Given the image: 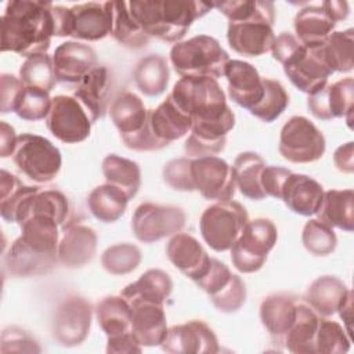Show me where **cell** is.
<instances>
[{
	"instance_id": "2",
	"label": "cell",
	"mask_w": 354,
	"mask_h": 354,
	"mask_svg": "<svg viewBox=\"0 0 354 354\" xmlns=\"http://www.w3.org/2000/svg\"><path fill=\"white\" fill-rule=\"evenodd\" d=\"M53 6L48 1H8L0 18L1 51L26 58L47 54L54 36Z\"/></svg>"
},
{
	"instance_id": "46",
	"label": "cell",
	"mask_w": 354,
	"mask_h": 354,
	"mask_svg": "<svg viewBox=\"0 0 354 354\" xmlns=\"http://www.w3.org/2000/svg\"><path fill=\"white\" fill-rule=\"evenodd\" d=\"M301 242L308 253L322 257L336 249L337 238L332 227L318 218H311L303 227Z\"/></svg>"
},
{
	"instance_id": "41",
	"label": "cell",
	"mask_w": 354,
	"mask_h": 354,
	"mask_svg": "<svg viewBox=\"0 0 354 354\" xmlns=\"http://www.w3.org/2000/svg\"><path fill=\"white\" fill-rule=\"evenodd\" d=\"M324 58L332 72L347 73L354 68V30L332 32L322 44Z\"/></svg>"
},
{
	"instance_id": "7",
	"label": "cell",
	"mask_w": 354,
	"mask_h": 354,
	"mask_svg": "<svg viewBox=\"0 0 354 354\" xmlns=\"http://www.w3.org/2000/svg\"><path fill=\"white\" fill-rule=\"evenodd\" d=\"M12 160L22 174L36 183L54 180L62 165L61 152L50 140L29 133L18 136Z\"/></svg>"
},
{
	"instance_id": "61",
	"label": "cell",
	"mask_w": 354,
	"mask_h": 354,
	"mask_svg": "<svg viewBox=\"0 0 354 354\" xmlns=\"http://www.w3.org/2000/svg\"><path fill=\"white\" fill-rule=\"evenodd\" d=\"M340 318L344 322L346 326V332L348 336H351V315H353V290L348 293L347 299L344 300V303L340 306V308L337 310Z\"/></svg>"
},
{
	"instance_id": "15",
	"label": "cell",
	"mask_w": 354,
	"mask_h": 354,
	"mask_svg": "<svg viewBox=\"0 0 354 354\" xmlns=\"http://www.w3.org/2000/svg\"><path fill=\"white\" fill-rule=\"evenodd\" d=\"M282 66L292 84L308 95L322 88L333 73L324 58L322 44L314 47L304 46L297 55Z\"/></svg>"
},
{
	"instance_id": "33",
	"label": "cell",
	"mask_w": 354,
	"mask_h": 354,
	"mask_svg": "<svg viewBox=\"0 0 354 354\" xmlns=\"http://www.w3.org/2000/svg\"><path fill=\"white\" fill-rule=\"evenodd\" d=\"M264 159L252 151H246L239 153L232 167V174L235 180V185L239 192L252 201H261L267 198L261 187V176L266 167Z\"/></svg>"
},
{
	"instance_id": "18",
	"label": "cell",
	"mask_w": 354,
	"mask_h": 354,
	"mask_svg": "<svg viewBox=\"0 0 354 354\" xmlns=\"http://www.w3.org/2000/svg\"><path fill=\"white\" fill-rule=\"evenodd\" d=\"M54 73L57 82L75 84L97 68V54L88 44L80 41H65L53 54Z\"/></svg>"
},
{
	"instance_id": "19",
	"label": "cell",
	"mask_w": 354,
	"mask_h": 354,
	"mask_svg": "<svg viewBox=\"0 0 354 354\" xmlns=\"http://www.w3.org/2000/svg\"><path fill=\"white\" fill-rule=\"evenodd\" d=\"M97 242V234L91 227L69 223L62 227L59 235L58 261L66 268H80L94 259Z\"/></svg>"
},
{
	"instance_id": "25",
	"label": "cell",
	"mask_w": 354,
	"mask_h": 354,
	"mask_svg": "<svg viewBox=\"0 0 354 354\" xmlns=\"http://www.w3.org/2000/svg\"><path fill=\"white\" fill-rule=\"evenodd\" d=\"M58 263V256L40 253L28 246L19 236L11 243L3 259L4 270L15 278H28L50 272Z\"/></svg>"
},
{
	"instance_id": "38",
	"label": "cell",
	"mask_w": 354,
	"mask_h": 354,
	"mask_svg": "<svg viewBox=\"0 0 354 354\" xmlns=\"http://www.w3.org/2000/svg\"><path fill=\"white\" fill-rule=\"evenodd\" d=\"M129 201L130 199L123 191L105 183L90 192L87 206L97 220L102 223H115L124 214Z\"/></svg>"
},
{
	"instance_id": "59",
	"label": "cell",
	"mask_w": 354,
	"mask_h": 354,
	"mask_svg": "<svg viewBox=\"0 0 354 354\" xmlns=\"http://www.w3.org/2000/svg\"><path fill=\"white\" fill-rule=\"evenodd\" d=\"M18 136L15 134L14 127L6 122H0V156L8 158L12 156L17 147Z\"/></svg>"
},
{
	"instance_id": "3",
	"label": "cell",
	"mask_w": 354,
	"mask_h": 354,
	"mask_svg": "<svg viewBox=\"0 0 354 354\" xmlns=\"http://www.w3.org/2000/svg\"><path fill=\"white\" fill-rule=\"evenodd\" d=\"M127 6L149 37L174 44L181 41L195 19L214 7L213 3L194 0H133Z\"/></svg>"
},
{
	"instance_id": "48",
	"label": "cell",
	"mask_w": 354,
	"mask_h": 354,
	"mask_svg": "<svg viewBox=\"0 0 354 354\" xmlns=\"http://www.w3.org/2000/svg\"><path fill=\"white\" fill-rule=\"evenodd\" d=\"M51 101L53 98L48 91L25 86L17 102L15 113L18 118L29 122L46 119L51 108Z\"/></svg>"
},
{
	"instance_id": "43",
	"label": "cell",
	"mask_w": 354,
	"mask_h": 354,
	"mask_svg": "<svg viewBox=\"0 0 354 354\" xmlns=\"http://www.w3.org/2000/svg\"><path fill=\"white\" fill-rule=\"evenodd\" d=\"M264 93L261 100L249 112L261 122L271 123L278 119L289 105V95L283 86L272 79L263 77Z\"/></svg>"
},
{
	"instance_id": "26",
	"label": "cell",
	"mask_w": 354,
	"mask_h": 354,
	"mask_svg": "<svg viewBox=\"0 0 354 354\" xmlns=\"http://www.w3.org/2000/svg\"><path fill=\"white\" fill-rule=\"evenodd\" d=\"M324 198L322 185L310 176L290 173L283 184L281 199L296 214L313 216Z\"/></svg>"
},
{
	"instance_id": "30",
	"label": "cell",
	"mask_w": 354,
	"mask_h": 354,
	"mask_svg": "<svg viewBox=\"0 0 354 354\" xmlns=\"http://www.w3.org/2000/svg\"><path fill=\"white\" fill-rule=\"evenodd\" d=\"M319 318L321 317L304 299L299 300L296 318L283 339V346L288 348V351L295 354L315 353L314 340Z\"/></svg>"
},
{
	"instance_id": "45",
	"label": "cell",
	"mask_w": 354,
	"mask_h": 354,
	"mask_svg": "<svg viewBox=\"0 0 354 354\" xmlns=\"http://www.w3.org/2000/svg\"><path fill=\"white\" fill-rule=\"evenodd\" d=\"M141 263V252L133 243H116L109 246L101 256L102 268L112 275H126Z\"/></svg>"
},
{
	"instance_id": "47",
	"label": "cell",
	"mask_w": 354,
	"mask_h": 354,
	"mask_svg": "<svg viewBox=\"0 0 354 354\" xmlns=\"http://www.w3.org/2000/svg\"><path fill=\"white\" fill-rule=\"evenodd\" d=\"M314 347L321 354H343L350 350V337L340 324L319 318Z\"/></svg>"
},
{
	"instance_id": "50",
	"label": "cell",
	"mask_w": 354,
	"mask_h": 354,
	"mask_svg": "<svg viewBox=\"0 0 354 354\" xmlns=\"http://www.w3.org/2000/svg\"><path fill=\"white\" fill-rule=\"evenodd\" d=\"M246 300V286L245 282L235 274H232L231 279L225 286H223L218 292L210 296V301L213 306L225 314L236 313Z\"/></svg>"
},
{
	"instance_id": "39",
	"label": "cell",
	"mask_w": 354,
	"mask_h": 354,
	"mask_svg": "<svg viewBox=\"0 0 354 354\" xmlns=\"http://www.w3.org/2000/svg\"><path fill=\"white\" fill-rule=\"evenodd\" d=\"M102 174L108 184L123 191L129 199H133L141 185L140 166L130 159L119 155H106L102 160Z\"/></svg>"
},
{
	"instance_id": "13",
	"label": "cell",
	"mask_w": 354,
	"mask_h": 354,
	"mask_svg": "<svg viewBox=\"0 0 354 354\" xmlns=\"http://www.w3.org/2000/svg\"><path fill=\"white\" fill-rule=\"evenodd\" d=\"M93 306L84 297L71 296L57 308L53 321V336L64 347L82 344L88 336Z\"/></svg>"
},
{
	"instance_id": "34",
	"label": "cell",
	"mask_w": 354,
	"mask_h": 354,
	"mask_svg": "<svg viewBox=\"0 0 354 354\" xmlns=\"http://www.w3.org/2000/svg\"><path fill=\"white\" fill-rule=\"evenodd\" d=\"M173 290V282L167 272L152 268L144 272L136 282L122 290V296L129 301H149L163 304Z\"/></svg>"
},
{
	"instance_id": "60",
	"label": "cell",
	"mask_w": 354,
	"mask_h": 354,
	"mask_svg": "<svg viewBox=\"0 0 354 354\" xmlns=\"http://www.w3.org/2000/svg\"><path fill=\"white\" fill-rule=\"evenodd\" d=\"M321 7L326 11V14L337 24L339 21H343L348 17L350 8L347 1H337V0H329L324 1Z\"/></svg>"
},
{
	"instance_id": "6",
	"label": "cell",
	"mask_w": 354,
	"mask_h": 354,
	"mask_svg": "<svg viewBox=\"0 0 354 354\" xmlns=\"http://www.w3.org/2000/svg\"><path fill=\"white\" fill-rule=\"evenodd\" d=\"M248 212L243 205L230 201H217L206 207L199 218L203 241L216 252H225L239 238L246 223Z\"/></svg>"
},
{
	"instance_id": "57",
	"label": "cell",
	"mask_w": 354,
	"mask_h": 354,
	"mask_svg": "<svg viewBox=\"0 0 354 354\" xmlns=\"http://www.w3.org/2000/svg\"><path fill=\"white\" fill-rule=\"evenodd\" d=\"M142 346L138 343L133 332H127L115 337H108L106 353L112 354H129V353H141Z\"/></svg>"
},
{
	"instance_id": "14",
	"label": "cell",
	"mask_w": 354,
	"mask_h": 354,
	"mask_svg": "<svg viewBox=\"0 0 354 354\" xmlns=\"http://www.w3.org/2000/svg\"><path fill=\"white\" fill-rule=\"evenodd\" d=\"M191 173L198 191L209 201H230L235 194L232 167L218 156H205L191 160Z\"/></svg>"
},
{
	"instance_id": "4",
	"label": "cell",
	"mask_w": 354,
	"mask_h": 354,
	"mask_svg": "<svg viewBox=\"0 0 354 354\" xmlns=\"http://www.w3.org/2000/svg\"><path fill=\"white\" fill-rule=\"evenodd\" d=\"M228 61V53L214 37L207 35L181 40L170 50V62L181 77H213L217 80L224 76Z\"/></svg>"
},
{
	"instance_id": "16",
	"label": "cell",
	"mask_w": 354,
	"mask_h": 354,
	"mask_svg": "<svg viewBox=\"0 0 354 354\" xmlns=\"http://www.w3.org/2000/svg\"><path fill=\"white\" fill-rule=\"evenodd\" d=\"M354 102V80L344 77L335 83H326L322 88L307 98V106L313 116L319 120L344 118L351 129Z\"/></svg>"
},
{
	"instance_id": "22",
	"label": "cell",
	"mask_w": 354,
	"mask_h": 354,
	"mask_svg": "<svg viewBox=\"0 0 354 354\" xmlns=\"http://www.w3.org/2000/svg\"><path fill=\"white\" fill-rule=\"evenodd\" d=\"M111 88L112 76L109 69L105 66L94 68L77 84L73 97L84 108L91 123H95L106 113Z\"/></svg>"
},
{
	"instance_id": "21",
	"label": "cell",
	"mask_w": 354,
	"mask_h": 354,
	"mask_svg": "<svg viewBox=\"0 0 354 354\" xmlns=\"http://www.w3.org/2000/svg\"><path fill=\"white\" fill-rule=\"evenodd\" d=\"M166 254L171 264L194 282L207 271L212 261L199 241L185 232L171 235L166 245Z\"/></svg>"
},
{
	"instance_id": "24",
	"label": "cell",
	"mask_w": 354,
	"mask_h": 354,
	"mask_svg": "<svg viewBox=\"0 0 354 354\" xmlns=\"http://www.w3.org/2000/svg\"><path fill=\"white\" fill-rule=\"evenodd\" d=\"M131 332L141 346H160L167 333L163 304L131 301Z\"/></svg>"
},
{
	"instance_id": "9",
	"label": "cell",
	"mask_w": 354,
	"mask_h": 354,
	"mask_svg": "<svg viewBox=\"0 0 354 354\" xmlns=\"http://www.w3.org/2000/svg\"><path fill=\"white\" fill-rule=\"evenodd\" d=\"M325 137L304 116H292L281 129L279 153L292 163H311L325 153Z\"/></svg>"
},
{
	"instance_id": "36",
	"label": "cell",
	"mask_w": 354,
	"mask_h": 354,
	"mask_svg": "<svg viewBox=\"0 0 354 354\" xmlns=\"http://www.w3.org/2000/svg\"><path fill=\"white\" fill-rule=\"evenodd\" d=\"M109 115L122 136L140 130L147 120L148 109L137 94L131 91H122L112 101Z\"/></svg>"
},
{
	"instance_id": "28",
	"label": "cell",
	"mask_w": 354,
	"mask_h": 354,
	"mask_svg": "<svg viewBox=\"0 0 354 354\" xmlns=\"http://www.w3.org/2000/svg\"><path fill=\"white\" fill-rule=\"evenodd\" d=\"M71 203L68 198L57 189L36 191L29 195L18 209L17 223L21 225L32 216L43 214L54 218L59 227H64L69 218Z\"/></svg>"
},
{
	"instance_id": "58",
	"label": "cell",
	"mask_w": 354,
	"mask_h": 354,
	"mask_svg": "<svg viewBox=\"0 0 354 354\" xmlns=\"http://www.w3.org/2000/svg\"><path fill=\"white\" fill-rule=\"evenodd\" d=\"M333 162L339 171L353 173L354 171V145L353 141H348L340 145L333 153Z\"/></svg>"
},
{
	"instance_id": "51",
	"label": "cell",
	"mask_w": 354,
	"mask_h": 354,
	"mask_svg": "<svg viewBox=\"0 0 354 354\" xmlns=\"http://www.w3.org/2000/svg\"><path fill=\"white\" fill-rule=\"evenodd\" d=\"M191 160L189 158H178L169 160L163 170V180L165 183L176 189L183 192H192L195 191L192 173H191Z\"/></svg>"
},
{
	"instance_id": "44",
	"label": "cell",
	"mask_w": 354,
	"mask_h": 354,
	"mask_svg": "<svg viewBox=\"0 0 354 354\" xmlns=\"http://www.w3.org/2000/svg\"><path fill=\"white\" fill-rule=\"evenodd\" d=\"M19 79L26 87H36L50 93L57 82L53 57L40 54L26 58L19 68Z\"/></svg>"
},
{
	"instance_id": "37",
	"label": "cell",
	"mask_w": 354,
	"mask_h": 354,
	"mask_svg": "<svg viewBox=\"0 0 354 354\" xmlns=\"http://www.w3.org/2000/svg\"><path fill=\"white\" fill-rule=\"evenodd\" d=\"M94 311L98 325L106 337L131 332V307L122 295L104 297Z\"/></svg>"
},
{
	"instance_id": "23",
	"label": "cell",
	"mask_w": 354,
	"mask_h": 354,
	"mask_svg": "<svg viewBox=\"0 0 354 354\" xmlns=\"http://www.w3.org/2000/svg\"><path fill=\"white\" fill-rule=\"evenodd\" d=\"M299 300L290 293H274L261 301L260 321L274 343L283 344V339L296 318Z\"/></svg>"
},
{
	"instance_id": "42",
	"label": "cell",
	"mask_w": 354,
	"mask_h": 354,
	"mask_svg": "<svg viewBox=\"0 0 354 354\" xmlns=\"http://www.w3.org/2000/svg\"><path fill=\"white\" fill-rule=\"evenodd\" d=\"M0 191H1V201H0V214L8 223H17V213L22 202L32 195L33 192L39 191V187L25 185L19 181L18 177L8 173L7 170H1L0 177Z\"/></svg>"
},
{
	"instance_id": "56",
	"label": "cell",
	"mask_w": 354,
	"mask_h": 354,
	"mask_svg": "<svg viewBox=\"0 0 354 354\" xmlns=\"http://www.w3.org/2000/svg\"><path fill=\"white\" fill-rule=\"evenodd\" d=\"M292 171L279 166H266L261 176V187L267 196L281 199L283 184Z\"/></svg>"
},
{
	"instance_id": "11",
	"label": "cell",
	"mask_w": 354,
	"mask_h": 354,
	"mask_svg": "<svg viewBox=\"0 0 354 354\" xmlns=\"http://www.w3.org/2000/svg\"><path fill=\"white\" fill-rule=\"evenodd\" d=\"M50 133L65 144L84 141L91 131V120L75 97L55 95L46 118Z\"/></svg>"
},
{
	"instance_id": "35",
	"label": "cell",
	"mask_w": 354,
	"mask_h": 354,
	"mask_svg": "<svg viewBox=\"0 0 354 354\" xmlns=\"http://www.w3.org/2000/svg\"><path fill=\"white\" fill-rule=\"evenodd\" d=\"M137 88L147 97H158L169 84L170 72L167 61L160 54H149L141 58L133 71Z\"/></svg>"
},
{
	"instance_id": "31",
	"label": "cell",
	"mask_w": 354,
	"mask_h": 354,
	"mask_svg": "<svg viewBox=\"0 0 354 354\" xmlns=\"http://www.w3.org/2000/svg\"><path fill=\"white\" fill-rule=\"evenodd\" d=\"M315 214L329 227L351 232L354 230V191L350 188L324 191L321 206Z\"/></svg>"
},
{
	"instance_id": "1",
	"label": "cell",
	"mask_w": 354,
	"mask_h": 354,
	"mask_svg": "<svg viewBox=\"0 0 354 354\" xmlns=\"http://www.w3.org/2000/svg\"><path fill=\"white\" fill-rule=\"evenodd\" d=\"M169 97L191 120V134L206 141H227L235 115L225 94L213 77H181Z\"/></svg>"
},
{
	"instance_id": "5",
	"label": "cell",
	"mask_w": 354,
	"mask_h": 354,
	"mask_svg": "<svg viewBox=\"0 0 354 354\" xmlns=\"http://www.w3.org/2000/svg\"><path fill=\"white\" fill-rule=\"evenodd\" d=\"M54 36L97 41L112 30L111 1L82 3L72 7L53 6Z\"/></svg>"
},
{
	"instance_id": "32",
	"label": "cell",
	"mask_w": 354,
	"mask_h": 354,
	"mask_svg": "<svg viewBox=\"0 0 354 354\" xmlns=\"http://www.w3.org/2000/svg\"><path fill=\"white\" fill-rule=\"evenodd\" d=\"M296 37L306 47L321 46L333 32L336 22L321 6H307L295 17Z\"/></svg>"
},
{
	"instance_id": "8",
	"label": "cell",
	"mask_w": 354,
	"mask_h": 354,
	"mask_svg": "<svg viewBox=\"0 0 354 354\" xmlns=\"http://www.w3.org/2000/svg\"><path fill=\"white\" fill-rule=\"evenodd\" d=\"M277 239L278 231L271 220H249L230 249L232 266L243 274L259 271L264 266L267 254L275 246Z\"/></svg>"
},
{
	"instance_id": "55",
	"label": "cell",
	"mask_w": 354,
	"mask_h": 354,
	"mask_svg": "<svg viewBox=\"0 0 354 354\" xmlns=\"http://www.w3.org/2000/svg\"><path fill=\"white\" fill-rule=\"evenodd\" d=\"M303 48H304V44H301L293 33L282 32L275 37L271 47V53L274 59L285 65L295 55H297Z\"/></svg>"
},
{
	"instance_id": "20",
	"label": "cell",
	"mask_w": 354,
	"mask_h": 354,
	"mask_svg": "<svg viewBox=\"0 0 354 354\" xmlns=\"http://www.w3.org/2000/svg\"><path fill=\"white\" fill-rule=\"evenodd\" d=\"M230 98L245 109L253 108L263 97V77L257 69L245 61L230 59L224 69Z\"/></svg>"
},
{
	"instance_id": "53",
	"label": "cell",
	"mask_w": 354,
	"mask_h": 354,
	"mask_svg": "<svg viewBox=\"0 0 354 354\" xmlns=\"http://www.w3.org/2000/svg\"><path fill=\"white\" fill-rule=\"evenodd\" d=\"M231 277H232V272L223 261L217 259H212L207 271L199 279H196L195 283L199 289H202L210 297L212 295L218 292L223 286H225L231 279Z\"/></svg>"
},
{
	"instance_id": "12",
	"label": "cell",
	"mask_w": 354,
	"mask_h": 354,
	"mask_svg": "<svg viewBox=\"0 0 354 354\" xmlns=\"http://www.w3.org/2000/svg\"><path fill=\"white\" fill-rule=\"evenodd\" d=\"M275 14H260L246 21L228 22L227 40L230 47L243 57H259L271 51L275 35Z\"/></svg>"
},
{
	"instance_id": "52",
	"label": "cell",
	"mask_w": 354,
	"mask_h": 354,
	"mask_svg": "<svg viewBox=\"0 0 354 354\" xmlns=\"http://www.w3.org/2000/svg\"><path fill=\"white\" fill-rule=\"evenodd\" d=\"M0 353H40L37 342L26 330L18 326H8L1 332Z\"/></svg>"
},
{
	"instance_id": "49",
	"label": "cell",
	"mask_w": 354,
	"mask_h": 354,
	"mask_svg": "<svg viewBox=\"0 0 354 354\" xmlns=\"http://www.w3.org/2000/svg\"><path fill=\"white\" fill-rule=\"evenodd\" d=\"M213 4L223 15L228 18L230 22L246 21L260 14H275V6L271 1L232 0Z\"/></svg>"
},
{
	"instance_id": "54",
	"label": "cell",
	"mask_w": 354,
	"mask_h": 354,
	"mask_svg": "<svg viewBox=\"0 0 354 354\" xmlns=\"http://www.w3.org/2000/svg\"><path fill=\"white\" fill-rule=\"evenodd\" d=\"M25 84L14 75L3 73L0 76V111L1 113L15 112L17 102Z\"/></svg>"
},
{
	"instance_id": "27",
	"label": "cell",
	"mask_w": 354,
	"mask_h": 354,
	"mask_svg": "<svg viewBox=\"0 0 354 354\" xmlns=\"http://www.w3.org/2000/svg\"><path fill=\"white\" fill-rule=\"evenodd\" d=\"M148 123L153 136L166 147L191 131L192 120L167 95L155 109H148Z\"/></svg>"
},
{
	"instance_id": "10",
	"label": "cell",
	"mask_w": 354,
	"mask_h": 354,
	"mask_svg": "<svg viewBox=\"0 0 354 354\" xmlns=\"http://www.w3.org/2000/svg\"><path fill=\"white\" fill-rule=\"evenodd\" d=\"M187 216L181 207L145 202L137 206L131 217L134 236L144 243H153L183 230Z\"/></svg>"
},
{
	"instance_id": "29",
	"label": "cell",
	"mask_w": 354,
	"mask_h": 354,
	"mask_svg": "<svg viewBox=\"0 0 354 354\" xmlns=\"http://www.w3.org/2000/svg\"><path fill=\"white\" fill-rule=\"evenodd\" d=\"M351 289L333 275H322L311 282L304 300L319 317H330L337 313Z\"/></svg>"
},
{
	"instance_id": "40",
	"label": "cell",
	"mask_w": 354,
	"mask_h": 354,
	"mask_svg": "<svg viewBox=\"0 0 354 354\" xmlns=\"http://www.w3.org/2000/svg\"><path fill=\"white\" fill-rule=\"evenodd\" d=\"M112 7V30L113 39L124 47L141 48L145 47L151 37L131 17L127 1H111Z\"/></svg>"
},
{
	"instance_id": "17",
	"label": "cell",
	"mask_w": 354,
	"mask_h": 354,
	"mask_svg": "<svg viewBox=\"0 0 354 354\" xmlns=\"http://www.w3.org/2000/svg\"><path fill=\"white\" fill-rule=\"evenodd\" d=\"M160 347L170 354H213L220 351L214 332L199 319L169 328Z\"/></svg>"
}]
</instances>
